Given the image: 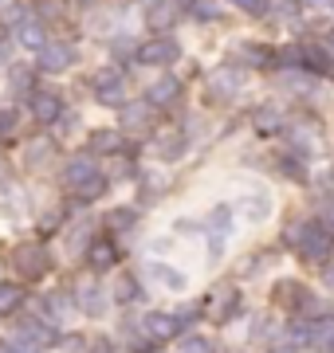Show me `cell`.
I'll return each instance as SVG.
<instances>
[{"instance_id":"6","label":"cell","mask_w":334,"mask_h":353,"mask_svg":"<svg viewBox=\"0 0 334 353\" xmlns=\"http://www.w3.org/2000/svg\"><path fill=\"white\" fill-rule=\"evenodd\" d=\"M236 310H240V294L232 287H220L217 294H213V303H208V318H213V322H228Z\"/></svg>"},{"instance_id":"26","label":"cell","mask_w":334,"mask_h":353,"mask_svg":"<svg viewBox=\"0 0 334 353\" xmlns=\"http://www.w3.org/2000/svg\"><path fill=\"white\" fill-rule=\"evenodd\" d=\"M256 130H259V134L279 130V114H275V110H259V114H256Z\"/></svg>"},{"instance_id":"41","label":"cell","mask_w":334,"mask_h":353,"mask_svg":"<svg viewBox=\"0 0 334 353\" xmlns=\"http://www.w3.org/2000/svg\"><path fill=\"white\" fill-rule=\"evenodd\" d=\"M326 279H331V283H334V271H331V275H326Z\"/></svg>"},{"instance_id":"9","label":"cell","mask_w":334,"mask_h":353,"mask_svg":"<svg viewBox=\"0 0 334 353\" xmlns=\"http://www.w3.org/2000/svg\"><path fill=\"white\" fill-rule=\"evenodd\" d=\"M177 94H181V83L173 75H166V79H157L154 87L146 90V106H173Z\"/></svg>"},{"instance_id":"16","label":"cell","mask_w":334,"mask_h":353,"mask_svg":"<svg viewBox=\"0 0 334 353\" xmlns=\"http://www.w3.org/2000/svg\"><path fill=\"white\" fill-rule=\"evenodd\" d=\"M208 232H213V252H220V248H224V236H228V208H217V212H213Z\"/></svg>"},{"instance_id":"1","label":"cell","mask_w":334,"mask_h":353,"mask_svg":"<svg viewBox=\"0 0 334 353\" xmlns=\"http://www.w3.org/2000/svg\"><path fill=\"white\" fill-rule=\"evenodd\" d=\"M291 243L307 263H331L334 252V232L326 224H299L291 228Z\"/></svg>"},{"instance_id":"11","label":"cell","mask_w":334,"mask_h":353,"mask_svg":"<svg viewBox=\"0 0 334 353\" xmlns=\"http://www.w3.org/2000/svg\"><path fill=\"white\" fill-rule=\"evenodd\" d=\"M141 330H146V338L150 341H169L173 338V330H177V318L173 314H146V322H141Z\"/></svg>"},{"instance_id":"4","label":"cell","mask_w":334,"mask_h":353,"mask_svg":"<svg viewBox=\"0 0 334 353\" xmlns=\"http://www.w3.org/2000/svg\"><path fill=\"white\" fill-rule=\"evenodd\" d=\"M71 63H75V48H71V43H63V39H52L48 48L39 51V67H43L48 75H55V71H67Z\"/></svg>"},{"instance_id":"36","label":"cell","mask_w":334,"mask_h":353,"mask_svg":"<svg viewBox=\"0 0 334 353\" xmlns=\"http://www.w3.org/2000/svg\"><path fill=\"white\" fill-rule=\"evenodd\" d=\"M4 353H32V345H28V341H20V338H16V341H12V345H8V350H4Z\"/></svg>"},{"instance_id":"12","label":"cell","mask_w":334,"mask_h":353,"mask_svg":"<svg viewBox=\"0 0 334 353\" xmlns=\"http://www.w3.org/2000/svg\"><path fill=\"white\" fill-rule=\"evenodd\" d=\"M240 87H244V75H240V71H228V67H224V71H213V75H208V90L220 94V99H232Z\"/></svg>"},{"instance_id":"35","label":"cell","mask_w":334,"mask_h":353,"mask_svg":"<svg viewBox=\"0 0 334 353\" xmlns=\"http://www.w3.org/2000/svg\"><path fill=\"white\" fill-rule=\"evenodd\" d=\"M197 314H201L197 306H181V310H177V314H173V318H177V322H189V318H197Z\"/></svg>"},{"instance_id":"3","label":"cell","mask_w":334,"mask_h":353,"mask_svg":"<svg viewBox=\"0 0 334 353\" xmlns=\"http://www.w3.org/2000/svg\"><path fill=\"white\" fill-rule=\"evenodd\" d=\"M181 55V48L173 43V39H150V43H141L138 48V63H146V67H166V63H173Z\"/></svg>"},{"instance_id":"5","label":"cell","mask_w":334,"mask_h":353,"mask_svg":"<svg viewBox=\"0 0 334 353\" xmlns=\"http://www.w3.org/2000/svg\"><path fill=\"white\" fill-rule=\"evenodd\" d=\"M173 20H177V4H173V0H154V4H150V12H146V28L157 32V36L169 32Z\"/></svg>"},{"instance_id":"43","label":"cell","mask_w":334,"mask_h":353,"mask_svg":"<svg viewBox=\"0 0 334 353\" xmlns=\"http://www.w3.org/2000/svg\"><path fill=\"white\" fill-rule=\"evenodd\" d=\"M331 353H334V338H331Z\"/></svg>"},{"instance_id":"22","label":"cell","mask_w":334,"mask_h":353,"mask_svg":"<svg viewBox=\"0 0 334 353\" xmlns=\"http://www.w3.org/2000/svg\"><path fill=\"white\" fill-rule=\"evenodd\" d=\"M154 275L161 279L169 290H185V275H181V271H169L166 263H154Z\"/></svg>"},{"instance_id":"18","label":"cell","mask_w":334,"mask_h":353,"mask_svg":"<svg viewBox=\"0 0 334 353\" xmlns=\"http://www.w3.org/2000/svg\"><path fill=\"white\" fill-rule=\"evenodd\" d=\"M90 150H95V153H118V150H122V134H110V130H99V134L90 138Z\"/></svg>"},{"instance_id":"21","label":"cell","mask_w":334,"mask_h":353,"mask_svg":"<svg viewBox=\"0 0 334 353\" xmlns=\"http://www.w3.org/2000/svg\"><path fill=\"white\" fill-rule=\"evenodd\" d=\"M157 153H161L166 161H173V157H181V153H185V138H181V134H169L166 141H157Z\"/></svg>"},{"instance_id":"25","label":"cell","mask_w":334,"mask_h":353,"mask_svg":"<svg viewBox=\"0 0 334 353\" xmlns=\"http://www.w3.org/2000/svg\"><path fill=\"white\" fill-rule=\"evenodd\" d=\"M106 224H110V228H118V232H126V228H134V212H130V208H115Z\"/></svg>"},{"instance_id":"34","label":"cell","mask_w":334,"mask_h":353,"mask_svg":"<svg viewBox=\"0 0 334 353\" xmlns=\"http://www.w3.org/2000/svg\"><path fill=\"white\" fill-rule=\"evenodd\" d=\"M95 294H99V290H83V306H87V310H90V314H99V310H103V303H99V299H95Z\"/></svg>"},{"instance_id":"33","label":"cell","mask_w":334,"mask_h":353,"mask_svg":"<svg viewBox=\"0 0 334 353\" xmlns=\"http://www.w3.org/2000/svg\"><path fill=\"white\" fill-rule=\"evenodd\" d=\"M146 118H150L146 106H141V110H138V106H130V110H126V126H146Z\"/></svg>"},{"instance_id":"10","label":"cell","mask_w":334,"mask_h":353,"mask_svg":"<svg viewBox=\"0 0 334 353\" xmlns=\"http://www.w3.org/2000/svg\"><path fill=\"white\" fill-rule=\"evenodd\" d=\"M95 94H99V102H122V75L118 71H99L95 75Z\"/></svg>"},{"instance_id":"2","label":"cell","mask_w":334,"mask_h":353,"mask_svg":"<svg viewBox=\"0 0 334 353\" xmlns=\"http://www.w3.org/2000/svg\"><path fill=\"white\" fill-rule=\"evenodd\" d=\"M12 263L24 279H39L43 271H48V252H43L39 243H24V248H16Z\"/></svg>"},{"instance_id":"19","label":"cell","mask_w":334,"mask_h":353,"mask_svg":"<svg viewBox=\"0 0 334 353\" xmlns=\"http://www.w3.org/2000/svg\"><path fill=\"white\" fill-rule=\"evenodd\" d=\"M20 287L16 283H0V314H16V306H20Z\"/></svg>"},{"instance_id":"30","label":"cell","mask_w":334,"mask_h":353,"mask_svg":"<svg viewBox=\"0 0 334 353\" xmlns=\"http://www.w3.org/2000/svg\"><path fill=\"white\" fill-rule=\"evenodd\" d=\"M193 16H197V20H217V4H213V0H197Z\"/></svg>"},{"instance_id":"13","label":"cell","mask_w":334,"mask_h":353,"mask_svg":"<svg viewBox=\"0 0 334 353\" xmlns=\"http://www.w3.org/2000/svg\"><path fill=\"white\" fill-rule=\"evenodd\" d=\"M16 43H24L28 51H43L52 39H48V32H43L39 20H24V24L16 28Z\"/></svg>"},{"instance_id":"40","label":"cell","mask_w":334,"mask_h":353,"mask_svg":"<svg viewBox=\"0 0 334 353\" xmlns=\"http://www.w3.org/2000/svg\"><path fill=\"white\" fill-rule=\"evenodd\" d=\"M331 51H334V32H331Z\"/></svg>"},{"instance_id":"31","label":"cell","mask_w":334,"mask_h":353,"mask_svg":"<svg viewBox=\"0 0 334 353\" xmlns=\"http://www.w3.org/2000/svg\"><path fill=\"white\" fill-rule=\"evenodd\" d=\"M4 20H8V24H16V28H20V24H24V20H28V8H24V4H8V8H4Z\"/></svg>"},{"instance_id":"20","label":"cell","mask_w":334,"mask_h":353,"mask_svg":"<svg viewBox=\"0 0 334 353\" xmlns=\"http://www.w3.org/2000/svg\"><path fill=\"white\" fill-rule=\"evenodd\" d=\"M279 299L283 303H291V306H307V287H299V283H279Z\"/></svg>"},{"instance_id":"23","label":"cell","mask_w":334,"mask_h":353,"mask_svg":"<svg viewBox=\"0 0 334 353\" xmlns=\"http://www.w3.org/2000/svg\"><path fill=\"white\" fill-rule=\"evenodd\" d=\"M236 12H248V16H264L268 12V0H232Z\"/></svg>"},{"instance_id":"38","label":"cell","mask_w":334,"mask_h":353,"mask_svg":"<svg viewBox=\"0 0 334 353\" xmlns=\"http://www.w3.org/2000/svg\"><path fill=\"white\" fill-rule=\"evenodd\" d=\"M326 228H331V232H334V201L326 204Z\"/></svg>"},{"instance_id":"37","label":"cell","mask_w":334,"mask_h":353,"mask_svg":"<svg viewBox=\"0 0 334 353\" xmlns=\"http://www.w3.org/2000/svg\"><path fill=\"white\" fill-rule=\"evenodd\" d=\"M275 8H279L283 16H291V12H295V0H275Z\"/></svg>"},{"instance_id":"17","label":"cell","mask_w":334,"mask_h":353,"mask_svg":"<svg viewBox=\"0 0 334 353\" xmlns=\"http://www.w3.org/2000/svg\"><path fill=\"white\" fill-rule=\"evenodd\" d=\"M110 294H115V303H134V299H138V279L134 275H118Z\"/></svg>"},{"instance_id":"42","label":"cell","mask_w":334,"mask_h":353,"mask_svg":"<svg viewBox=\"0 0 334 353\" xmlns=\"http://www.w3.org/2000/svg\"><path fill=\"white\" fill-rule=\"evenodd\" d=\"M95 353H110V350H95Z\"/></svg>"},{"instance_id":"8","label":"cell","mask_w":334,"mask_h":353,"mask_svg":"<svg viewBox=\"0 0 334 353\" xmlns=\"http://www.w3.org/2000/svg\"><path fill=\"white\" fill-rule=\"evenodd\" d=\"M16 338L28 341V345H52L59 334L52 330V322L43 326V322H36V318H28V322H20V326H16Z\"/></svg>"},{"instance_id":"39","label":"cell","mask_w":334,"mask_h":353,"mask_svg":"<svg viewBox=\"0 0 334 353\" xmlns=\"http://www.w3.org/2000/svg\"><path fill=\"white\" fill-rule=\"evenodd\" d=\"M4 169H8V165H4V157H0V176H4Z\"/></svg>"},{"instance_id":"24","label":"cell","mask_w":334,"mask_h":353,"mask_svg":"<svg viewBox=\"0 0 334 353\" xmlns=\"http://www.w3.org/2000/svg\"><path fill=\"white\" fill-rule=\"evenodd\" d=\"M12 90L16 94H28V90H32V71H28V67H16L12 71Z\"/></svg>"},{"instance_id":"29","label":"cell","mask_w":334,"mask_h":353,"mask_svg":"<svg viewBox=\"0 0 334 353\" xmlns=\"http://www.w3.org/2000/svg\"><path fill=\"white\" fill-rule=\"evenodd\" d=\"M103 189H106V181H103V176H95L90 185H83V189H79V201H95Z\"/></svg>"},{"instance_id":"7","label":"cell","mask_w":334,"mask_h":353,"mask_svg":"<svg viewBox=\"0 0 334 353\" xmlns=\"http://www.w3.org/2000/svg\"><path fill=\"white\" fill-rule=\"evenodd\" d=\"M95 176H99V169H95V161H87V157H75V161H71V165L63 169V185H67L71 192H79L83 185H90Z\"/></svg>"},{"instance_id":"15","label":"cell","mask_w":334,"mask_h":353,"mask_svg":"<svg viewBox=\"0 0 334 353\" xmlns=\"http://www.w3.org/2000/svg\"><path fill=\"white\" fill-rule=\"evenodd\" d=\"M32 114H36L39 122H55V118L63 114V102H59V94H52V90H48V94H36V99H32Z\"/></svg>"},{"instance_id":"32","label":"cell","mask_w":334,"mask_h":353,"mask_svg":"<svg viewBox=\"0 0 334 353\" xmlns=\"http://www.w3.org/2000/svg\"><path fill=\"white\" fill-rule=\"evenodd\" d=\"M236 51H240V59H248V63H264V51L252 48V43H240Z\"/></svg>"},{"instance_id":"14","label":"cell","mask_w":334,"mask_h":353,"mask_svg":"<svg viewBox=\"0 0 334 353\" xmlns=\"http://www.w3.org/2000/svg\"><path fill=\"white\" fill-rule=\"evenodd\" d=\"M87 263L95 267V271H106L110 263H118V252H115V243L110 240H95L87 248Z\"/></svg>"},{"instance_id":"28","label":"cell","mask_w":334,"mask_h":353,"mask_svg":"<svg viewBox=\"0 0 334 353\" xmlns=\"http://www.w3.org/2000/svg\"><path fill=\"white\" fill-rule=\"evenodd\" d=\"M177 353H213V345H208L205 338H185L177 345Z\"/></svg>"},{"instance_id":"27","label":"cell","mask_w":334,"mask_h":353,"mask_svg":"<svg viewBox=\"0 0 334 353\" xmlns=\"http://www.w3.org/2000/svg\"><path fill=\"white\" fill-rule=\"evenodd\" d=\"M12 134H16V110L4 106V110H0V138H12Z\"/></svg>"}]
</instances>
